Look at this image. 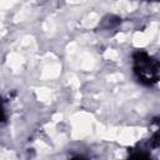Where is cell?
<instances>
[{"label": "cell", "instance_id": "1", "mask_svg": "<svg viewBox=\"0 0 160 160\" xmlns=\"http://www.w3.org/2000/svg\"><path fill=\"white\" fill-rule=\"evenodd\" d=\"M135 70L142 81L151 82V81H155V79L158 78L160 66L154 59L141 52V54H138L135 58Z\"/></svg>", "mask_w": 160, "mask_h": 160}, {"label": "cell", "instance_id": "3", "mask_svg": "<svg viewBox=\"0 0 160 160\" xmlns=\"http://www.w3.org/2000/svg\"><path fill=\"white\" fill-rule=\"evenodd\" d=\"M72 160H85L84 158H80V156H78V158H74Z\"/></svg>", "mask_w": 160, "mask_h": 160}, {"label": "cell", "instance_id": "2", "mask_svg": "<svg viewBox=\"0 0 160 160\" xmlns=\"http://www.w3.org/2000/svg\"><path fill=\"white\" fill-rule=\"evenodd\" d=\"M131 160H150V159H149V156H148L146 154H144V152H136V154L132 155Z\"/></svg>", "mask_w": 160, "mask_h": 160}]
</instances>
